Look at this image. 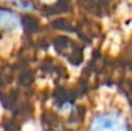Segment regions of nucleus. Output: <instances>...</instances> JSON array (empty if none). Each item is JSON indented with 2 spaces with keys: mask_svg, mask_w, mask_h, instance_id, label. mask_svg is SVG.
I'll list each match as a JSON object with an SVG mask.
<instances>
[{
  "mask_svg": "<svg viewBox=\"0 0 132 131\" xmlns=\"http://www.w3.org/2000/svg\"><path fill=\"white\" fill-rule=\"evenodd\" d=\"M19 26V17L10 9L0 8V28L5 31L15 30Z\"/></svg>",
  "mask_w": 132,
  "mask_h": 131,
  "instance_id": "obj_2",
  "label": "nucleus"
},
{
  "mask_svg": "<svg viewBox=\"0 0 132 131\" xmlns=\"http://www.w3.org/2000/svg\"><path fill=\"white\" fill-rule=\"evenodd\" d=\"M88 131H128V124L126 117L121 113H99L94 117Z\"/></svg>",
  "mask_w": 132,
  "mask_h": 131,
  "instance_id": "obj_1",
  "label": "nucleus"
}]
</instances>
